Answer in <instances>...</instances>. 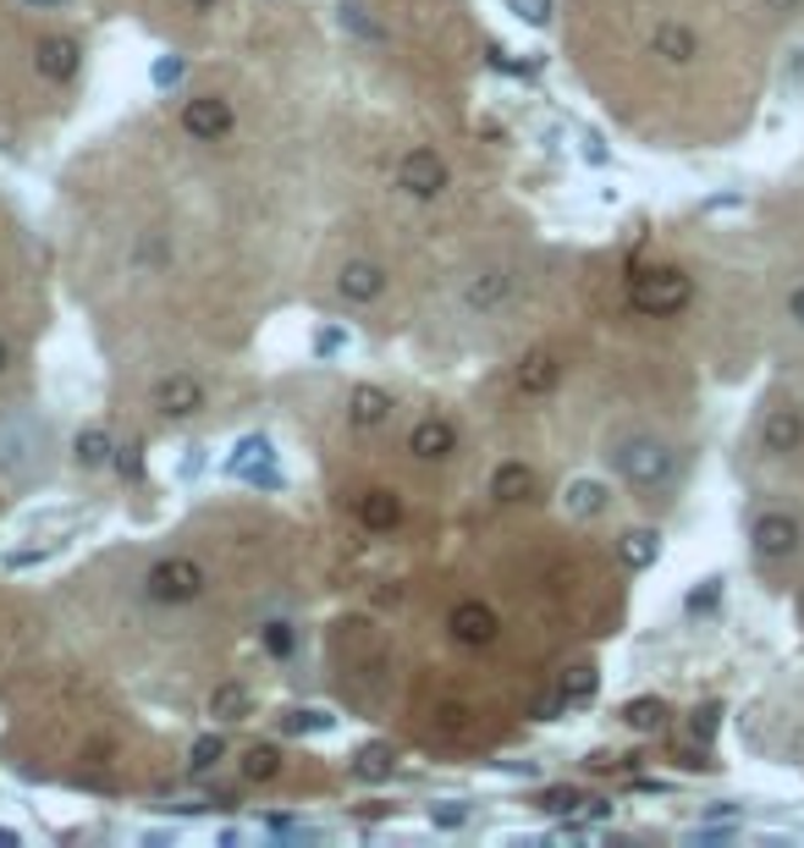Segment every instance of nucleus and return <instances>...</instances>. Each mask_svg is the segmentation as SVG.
Listing matches in <instances>:
<instances>
[{
  "mask_svg": "<svg viewBox=\"0 0 804 848\" xmlns=\"http://www.w3.org/2000/svg\"><path fill=\"white\" fill-rule=\"evenodd\" d=\"M788 320H794V325H804V286H794V292H788Z\"/></svg>",
  "mask_w": 804,
  "mask_h": 848,
  "instance_id": "obj_42",
  "label": "nucleus"
},
{
  "mask_svg": "<svg viewBox=\"0 0 804 848\" xmlns=\"http://www.w3.org/2000/svg\"><path fill=\"white\" fill-rule=\"evenodd\" d=\"M336 727V716L320 706H298V710H287L282 716V733H293V738H309V733H330Z\"/></svg>",
  "mask_w": 804,
  "mask_h": 848,
  "instance_id": "obj_28",
  "label": "nucleus"
},
{
  "mask_svg": "<svg viewBox=\"0 0 804 848\" xmlns=\"http://www.w3.org/2000/svg\"><path fill=\"white\" fill-rule=\"evenodd\" d=\"M116 474L122 479H144V441H128V446H116Z\"/></svg>",
  "mask_w": 804,
  "mask_h": 848,
  "instance_id": "obj_35",
  "label": "nucleus"
},
{
  "mask_svg": "<svg viewBox=\"0 0 804 848\" xmlns=\"http://www.w3.org/2000/svg\"><path fill=\"white\" fill-rule=\"evenodd\" d=\"M750 546H755V563H766V567L800 557V546H804L800 518L794 513H761L755 529H750Z\"/></svg>",
  "mask_w": 804,
  "mask_h": 848,
  "instance_id": "obj_6",
  "label": "nucleus"
},
{
  "mask_svg": "<svg viewBox=\"0 0 804 848\" xmlns=\"http://www.w3.org/2000/svg\"><path fill=\"white\" fill-rule=\"evenodd\" d=\"M800 446H804V414L800 408H766V420H761V452L794 457Z\"/></svg>",
  "mask_w": 804,
  "mask_h": 848,
  "instance_id": "obj_15",
  "label": "nucleus"
},
{
  "mask_svg": "<svg viewBox=\"0 0 804 848\" xmlns=\"http://www.w3.org/2000/svg\"><path fill=\"white\" fill-rule=\"evenodd\" d=\"M39 430L33 424H0V479H22L33 468Z\"/></svg>",
  "mask_w": 804,
  "mask_h": 848,
  "instance_id": "obj_17",
  "label": "nucleus"
},
{
  "mask_svg": "<svg viewBox=\"0 0 804 848\" xmlns=\"http://www.w3.org/2000/svg\"><path fill=\"white\" fill-rule=\"evenodd\" d=\"M116 435L105 430V424H83L78 430V441H72V463L83 468V474H94V468H105V463H116Z\"/></svg>",
  "mask_w": 804,
  "mask_h": 848,
  "instance_id": "obj_20",
  "label": "nucleus"
},
{
  "mask_svg": "<svg viewBox=\"0 0 804 848\" xmlns=\"http://www.w3.org/2000/svg\"><path fill=\"white\" fill-rule=\"evenodd\" d=\"M182 133L199 143H221L232 139V128H237V111H232V100L226 94H187L182 100Z\"/></svg>",
  "mask_w": 804,
  "mask_h": 848,
  "instance_id": "obj_5",
  "label": "nucleus"
},
{
  "mask_svg": "<svg viewBox=\"0 0 804 848\" xmlns=\"http://www.w3.org/2000/svg\"><path fill=\"white\" fill-rule=\"evenodd\" d=\"M507 11L518 17V22H529V28H551V0H507Z\"/></svg>",
  "mask_w": 804,
  "mask_h": 848,
  "instance_id": "obj_33",
  "label": "nucleus"
},
{
  "mask_svg": "<svg viewBox=\"0 0 804 848\" xmlns=\"http://www.w3.org/2000/svg\"><path fill=\"white\" fill-rule=\"evenodd\" d=\"M221 760H226V738H221V733L193 738V749H187V766H193V771H215Z\"/></svg>",
  "mask_w": 804,
  "mask_h": 848,
  "instance_id": "obj_31",
  "label": "nucleus"
},
{
  "mask_svg": "<svg viewBox=\"0 0 804 848\" xmlns=\"http://www.w3.org/2000/svg\"><path fill=\"white\" fill-rule=\"evenodd\" d=\"M391 766H397L391 744H364V749L347 760V771H353L358 783H386V777H391Z\"/></svg>",
  "mask_w": 804,
  "mask_h": 848,
  "instance_id": "obj_24",
  "label": "nucleus"
},
{
  "mask_svg": "<svg viewBox=\"0 0 804 848\" xmlns=\"http://www.w3.org/2000/svg\"><path fill=\"white\" fill-rule=\"evenodd\" d=\"M507 297H512V271H507V265H485V271H475V276H469V286H464V303H469L475 314L501 309Z\"/></svg>",
  "mask_w": 804,
  "mask_h": 848,
  "instance_id": "obj_19",
  "label": "nucleus"
},
{
  "mask_svg": "<svg viewBox=\"0 0 804 848\" xmlns=\"http://www.w3.org/2000/svg\"><path fill=\"white\" fill-rule=\"evenodd\" d=\"M408 452H414L419 463H447V457L458 452V424L447 420V414L419 420L414 430H408Z\"/></svg>",
  "mask_w": 804,
  "mask_h": 848,
  "instance_id": "obj_12",
  "label": "nucleus"
},
{
  "mask_svg": "<svg viewBox=\"0 0 804 848\" xmlns=\"http://www.w3.org/2000/svg\"><path fill=\"white\" fill-rule=\"evenodd\" d=\"M243 777H248V783H276V777H282V749H276V744H254V749L243 755Z\"/></svg>",
  "mask_w": 804,
  "mask_h": 848,
  "instance_id": "obj_27",
  "label": "nucleus"
},
{
  "mask_svg": "<svg viewBox=\"0 0 804 848\" xmlns=\"http://www.w3.org/2000/svg\"><path fill=\"white\" fill-rule=\"evenodd\" d=\"M22 6H33V11H61L67 0H22Z\"/></svg>",
  "mask_w": 804,
  "mask_h": 848,
  "instance_id": "obj_44",
  "label": "nucleus"
},
{
  "mask_svg": "<svg viewBox=\"0 0 804 848\" xmlns=\"http://www.w3.org/2000/svg\"><path fill=\"white\" fill-rule=\"evenodd\" d=\"M716 595H722V578H705V589H694V595H689V612H694V617H700V612H711V606H716Z\"/></svg>",
  "mask_w": 804,
  "mask_h": 848,
  "instance_id": "obj_39",
  "label": "nucleus"
},
{
  "mask_svg": "<svg viewBox=\"0 0 804 848\" xmlns=\"http://www.w3.org/2000/svg\"><path fill=\"white\" fill-rule=\"evenodd\" d=\"M353 518H358L369 535H391V529L403 524V496H397V491H386V485L358 491V496H353Z\"/></svg>",
  "mask_w": 804,
  "mask_h": 848,
  "instance_id": "obj_13",
  "label": "nucleus"
},
{
  "mask_svg": "<svg viewBox=\"0 0 804 848\" xmlns=\"http://www.w3.org/2000/svg\"><path fill=\"white\" fill-rule=\"evenodd\" d=\"M716 727H722V706H700L689 716V738H694V744H711Z\"/></svg>",
  "mask_w": 804,
  "mask_h": 848,
  "instance_id": "obj_34",
  "label": "nucleus"
},
{
  "mask_svg": "<svg viewBox=\"0 0 804 848\" xmlns=\"http://www.w3.org/2000/svg\"><path fill=\"white\" fill-rule=\"evenodd\" d=\"M694 303V276L678 271V265H650L629 276V309L644 320H672Z\"/></svg>",
  "mask_w": 804,
  "mask_h": 848,
  "instance_id": "obj_2",
  "label": "nucleus"
},
{
  "mask_svg": "<svg viewBox=\"0 0 804 848\" xmlns=\"http://www.w3.org/2000/svg\"><path fill=\"white\" fill-rule=\"evenodd\" d=\"M182 6H187V11H215L221 0H182Z\"/></svg>",
  "mask_w": 804,
  "mask_h": 848,
  "instance_id": "obj_45",
  "label": "nucleus"
},
{
  "mask_svg": "<svg viewBox=\"0 0 804 848\" xmlns=\"http://www.w3.org/2000/svg\"><path fill=\"white\" fill-rule=\"evenodd\" d=\"M204 403H210V392H204V381L187 375V370L165 375L161 386H155V408H161V420H193Z\"/></svg>",
  "mask_w": 804,
  "mask_h": 848,
  "instance_id": "obj_10",
  "label": "nucleus"
},
{
  "mask_svg": "<svg viewBox=\"0 0 804 848\" xmlns=\"http://www.w3.org/2000/svg\"><path fill=\"white\" fill-rule=\"evenodd\" d=\"M490 496H496L501 507L529 502V496H535V468H529V463H501V468L490 474Z\"/></svg>",
  "mask_w": 804,
  "mask_h": 848,
  "instance_id": "obj_21",
  "label": "nucleus"
},
{
  "mask_svg": "<svg viewBox=\"0 0 804 848\" xmlns=\"http://www.w3.org/2000/svg\"><path fill=\"white\" fill-rule=\"evenodd\" d=\"M342 28L353 33V39H364V44H386V28L369 17V6H358V0H342Z\"/></svg>",
  "mask_w": 804,
  "mask_h": 848,
  "instance_id": "obj_26",
  "label": "nucleus"
},
{
  "mask_svg": "<svg viewBox=\"0 0 804 848\" xmlns=\"http://www.w3.org/2000/svg\"><path fill=\"white\" fill-rule=\"evenodd\" d=\"M535 805H540V810H551V816H568V810H579L584 799H579V788H546Z\"/></svg>",
  "mask_w": 804,
  "mask_h": 848,
  "instance_id": "obj_36",
  "label": "nucleus"
},
{
  "mask_svg": "<svg viewBox=\"0 0 804 848\" xmlns=\"http://www.w3.org/2000/svg\"><path fill=\"white\" fill-rule=\"evenodd\" d=\"M447 634H452L458 645H469V650H490V645L501 639V617H496L485 600H458V606L447 612Z\"/></svg>",
  "mask_w": 804,
  "mask_h": 848,
  "instance_id": "obj_8",
  "label": "nucleus"
},
{
  "mask_svg": "<svg viewBox=\"0 0 804 848\" xmlns=\"http://www.w3.org/2000/svg\"><path fill=\"white\" fill-rule=\"evenodd\" d=\"M265 457H271V441H265V435H243V441H237V452L226 457V474H237V479H248V485H271V491H276L282 479H276V468H271Z\"/></svg>",
  "mask_w": 804,
  "mask_h": 848,
  "instance_id": "obj_16",
  "label": "nucleus"
},
{
  "mask_svg": "<svg viewBox=\"0 0 804 848\" xmlns=\"http://www.w3.org/2000/svg\"><path fill=\"white\" fill-rule=\"evenodd\" d=\"M618 557H623V567H650L655 557H661V535L655 529H629L623 541H618Z\"/></svg>",
  "mask_w": 804,
  "mask_h": 848,
  "instance_id": "obj_25",
  "label": "nucleus"
},
{
  "mask_svg": "<svg viewBox=\"0 0 804 848\" xmlns=\"http://www.w3.org/2000/svg\"><path fill=\"white\" fill-rule=\"evenodd\" d=\"M607 457H612L618 479H623V485H634L640 496H655V491H666V485L678 479V452H672L661 435H650V430L618 435Z\"/></svg>",
  "mask_w": 804,
  "mask_h": 848,
  "instance_id": "obj_1",
  "label": "nucleus"
},
{
  "mask_svg": "<svg viewBox=\"0 0 804 848\" xmlns=\"http://www.w3.org/2000/svg\"><path fill=\"white\" fill-rule=\"evenodd\" d=\"M650 55H655L661 67H694V61H700V33H694L689 22L666 17V22L650 28Z\"/></svg>",
  "mask_w": 804,
  "mask_h": 848,
  "instance_id": "obj_9",
  "label": "nucleus"
},
{
  "mask_svg": "<svg viewBox=\"0 0 804 848\" xmlns=\"http://www.w3.org/2000/svg\"><path fill=\"white\" fill-rule=\"evenodd\" d=\"M342 347H347V331H336V325H330V331H320V342H315V353H320V359L342 353Z\"/></svg>",
  "mask_w": 804,
  "mask_h": 848,
  "instance_id": "obj_40",
  "label": "nucleus"
},
{
  "mask_svg": "<svg viewBox=\"0 0 804 848\" xmlns=\"http://www.w3.org/2000/svg\"><path fill=\"white\" fill-rule=\"evenodd\" d=\"M204 589H210V567L199 557H161L144 573V600H155V606H187Z\"/></svg>",
  "mask_w": 804,
  "mask_h": 848,
  "instance_id": "obj_3",
  "label": "nucleus"
},
{
  "mask_svg": "<svg viewBox=\"0 0 804 848\" xmlns=\"http://www.w3.org/2000/svg\"><path fill=\"white\" fill-rule=\"evenodd\" d=\"M596 689H601L596 667H573V673L562 678V689H557V695H562L568 706H590V700H596Z\"/></svg>",
  "mask_w": 804,
  "mask_h": 848,
  "instance_id": "obj_30",
  "label": "nucleus"
},
{
  "mask_svg": "<svg viewBox=\"0 0 804 848\" xmlns=\"http://www.w3.org/2000/svg\"><path fill=\"white\" fill-rule=\"evenodd\" d=\"M562 710H568V700H562V695H551V700H540V706H535V721H557Z\"/></svg>",
  "mask_w": 804,
  "mask_h": 848,
  "instance_id": "obj_41",
  "label": "nucleus"
},
{
  "mask_svg": "<svg viewBox=\"0 0 804 848\" xmlns=\"http://www.w3.org/2000/svg\"><path fill=\"white\" fill-rule=\"evenodd\" d=\"M562 507H568V518H601V513L612 507V491H607L601 479H573V485L562 491Z\"/></svg>",
  "mask_w": 804,
  "mask_h": 848,
  "instance_id": "obj_22",
  "label": "nucleus"
},
{
  "mask_svg": "<svg viewBox=\"0 0 804 848\" xmlns=\"http://www.w3.org/2000/svg\"><path fill=\"white\" fill-rule=\"evenodd\" d=\"M150 78H155V89H171V83H182V61H176V55H161V61L150 67Z\"/></svg>",
  "mask_w": 804,
  "mask_h": 848,
  "instance_id": "obj_38",
  "label": "nucleus"
},
{
  "mask_svg": "<svg viewBox=\"0 0 804 848\" xmlns=\"http://www.w3.org/2000/svg\"><path fill=\"white\" fill-rule=\"evenodd\" d=\"M623 721H629L634 733H661V727H666V700H655V695L629 700V706H623Z\"/></svg>",
  "mask_w": 804,
  "mask_h": 848,
  "instance_id": "obj_29",
  "label": "nucleus"
},
{
  "mask_svg": "<svg viewBox=\"0 0 804 848\" xmlns=\"http://www.w3.org/2000/svg\"><path fill=\"white\" fill-rule=\"evenodd\" d=\"M386 286H391V276H386L380 260H347V265L336 271V292H342L347 303H380Z\"/></svg>",
  "mask_w": 804,
  "mask_h": 848,
  "instance_id": "obj_11",
  "label": "nucleus"
},
{
  "mask_svg": "<svg viewBox=\"0 0 804 848\" xmlns=\"http://www.w3.org/2000/svg\"><path fill=\"white\" fill-rule=\"evenodd\" d=\"M447 182H452V171H447V160H441L436 149H408V154L397 160V193H403V199L430 204V199L447 193Z\"/></svg>",
  "mask_w": 804,
  "mask_h": 848,
  "instance_id": "obj_4",
  "label": "nucleus"
},
{
  "mask_svg": "<svg viewBox=\"0 0 804 848\" xmlns=\"http://www.w3.org/2000/svg\"><path fill=\"white\" fill-rule=\"evenodd\" d=\"M248 710H254L248 684H237V678H232V684H215V689H210V716H215V721H243Z\"/></svg>",
  "mask_w": 804,
  "mask_h": 848,
  "instance_id": "obj_23",
  "label": "nucleus"
},
{
  "mask_svg": "<svg viewBox=\"0 0 804 848\" xmlns=\"http://www.w3.org/2000/svg\"><path fill=\"white\" fill-rule=\"evenodd\" d=\"M464 821H469V805H458V799H452V805H430V827H447V832H452V827H464Z\"/></svg>",
  "mask_w": 804,
  "mask_h": 848,
  "instance_id": "obj_37",
  "label": "nucleus"
},
{
  "mask_svg": "<svg viewBox=\"0 0 804 848\" xmlns=\"http://www.w3.org/2000/svg\"><path fill=\"white\" fill-rule=\"evenodd\" d=\"M391 414H397V403H391L386 386H369V381H364V386L347 392V424H353V430H386Z\"/></svg>",
  "mask_w": 804,
  "mask_h": 848,
  "instance_id": "obj_14",
  "label": "nucleus"
},
{
  "mask_svg": "<svg viewBox=\"0 0 804 848\" xmlns=\"http://www.w3.org/2000/svg\"><path fill=\"white\" fill-rule=\"evenodd\" d=\"M33 72H39L44 83H55V89L78 83V72H83V39H72V33H44V39L33 44Z\"/></svg>",
  "mask_w": 804,
  "mask_h": 848,
  "instance_id": "obj_7",
  "label": "nucleus"
},
{
  "mask_svg": "<svg viewBox=\"0 0 804 848\" xmlns=\"http://www.w3.org/2000/svg\"><path fill=\"white\" fill-rule=\"evenodd\" d=\"M772 6H777V11H794V0H772Z\"/></svg>",
  "mask_w": 804,
  "mask_h": 848,
  "instance_id": "obj_46",
  "label": "nucleus"
},
{
  "mask_svg": "<svg viewBox=\"0 0 804 848\" xmlns=\"http://www.w3.org/2000/svg\"><path fill=\"white\" fill-rule=\"evenodd\" d=\"M557 381H562V359H557L551 347H535V353L518 364V375H512V386H518L523 397H551Z\"/></svg>",
  "mask_w": 804,
  "mask_h": 848,
  "instance_id": "obj_18",
  "label": "nucleus"
},
{
  "mask_svg": "<svg viewBox=\"0 0 804 848\" xmlns=\"http://www.w3.org/2000/svg\"><path fill=\"white\" fill-rule=\"evenodd\" d=\"M6 370H11V336L0 331V375H6Z\"/></svg>",
  "mask_w": 804,
  "mask_h": 848,
  "instance_id": "obj_43",
  "label": "nucleus"
},
{
  "mask_svg": "<svg viewBox=\"0 0 804 848\" xmlns=\"http://www.w3.org/2000/svg\"><path fill=\"white\" fill-rule=\"evenodd\" d=\"M259 639H265V650H271V656H293V650H298L293 623H265V628H259Z\"/></svg>",
  "mask_w": 804,
  "mask_h": 848,
  "instance_id": "obj_32",
  "label": "nucleus"
}]
</instances>
